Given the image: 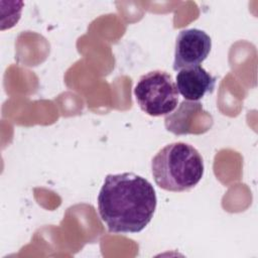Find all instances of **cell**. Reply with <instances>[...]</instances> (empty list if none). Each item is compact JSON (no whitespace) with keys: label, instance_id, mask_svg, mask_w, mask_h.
Instances as JSON below:
<instances>
[{"label":"cell","instance_id":"1","mask_svg":"<svg viewBox=\"0 0 258 258\" xmlns=\"http://www.w3.org/2000/svg\"><path fill=\"white\" fill-rule=\"evenodd\" d=\"M156 205L153 185L133 172L106 175L98 196L101 220L115 234L141 232L152 220Z\"/></svg>","mask_w":258,"mask_h":258},{"label":"cell","instance_id":"2","mask_svg":"<svg viewBox=\"0 0 258 258\" xmlns=\"http://www.w3.org/2000/svg\"><path fill=\"white\" fill-rule=\"evenodd\" d=\"M204 160L190 144L173 142L161 148L151 161L155 183L162 189L181 192L195 187L204 175Z\"/></svg>","mask_w":258,"mask_h":258},{"label":"cell","instance_id":"3","mask_svg":"<svg viewBox=\"0 0 258 258\" xmlns=\"http://www.w3.org/2000/svg\"><path fill=\"white\" fill-rule=\"evenodd\" d=\"M134 96L140 109L152 117L171 113L178 103V91L171 75L160 70L141 76Z\"/></svg>","mask_w":258,"mask_h":258},{"label":"cell","instance_id":"4","mask_svg":"<svg viewBox=\"0 0 258 258\" xmlns=\"http://www.w3.org/2000/svg\"><path fill=\"white\" fill-rule=\"evenodd\" d=\"M164 126L174 135L202 134L213 126V117L199 101H182L173 113L165 115Z\"/></svg>","mask_w":258,"mask_h":258},{"label":"cell","instance_id":"5","mask_svg":"<svg viewBox=\"0 0 258 258\" xmlns=\"http://www.w3.org/2000/svg\"><path fill=\"white\" fill-rule=\"evenodd\" d=\"M211 47L212 39L204 30L198 28L180 30L175 40L173 70L177 72L199 66L208 57Z\"/></svg>","mask_w":258,"mask_h":258},{"label":"cell","instance_id":"6","mask_svg":"<svg viewBox=\"0 0 258 258\" xmlns=\"http://www.w3.org/2000/svg\"><path fill=\"white\" fill-rule=\"evenodd\" d=\"M216 82V77L201 66H196L178 71L175 85L184 100L199 101L207 94L214 92Z\"/></svg>","mask_w":258,"mask_h":258}]
</instances>
